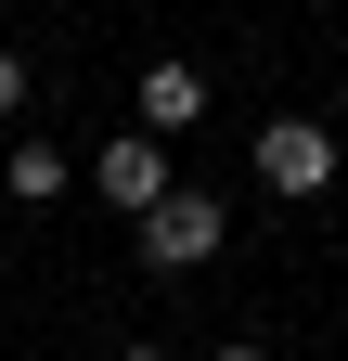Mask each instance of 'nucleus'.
Here are the masks:
<instances>
[{
  "label": "nucleus",
  "instance_id": "nucleus-1",
  "mask_svg": "<svg viewBox=\"0 0 348 361\" xmlns=\"http://www.w3.org/2000/svg\"><path fill=\"white\" fill-rule=\"evenodd\" d=\"M220 245H232V207H220V194H194V180H181V194H168V207L142 219V271H155V284H181V271H206Z\"/></svg>",
  "mask_w": 348,
  "mask_h": 361
},
{
  "label": "nucleus",
  "instance_id": "nucleus-4",
  "mask_svg": "<svg viewBox=\"0 0 348 361\" xmlns=\"http://www.w3.org/2000/svg\"><path fill=\"white\" fill-rule=\"evenodd\" d=\"M129 104H142L155 142H181V129L206 116V78H194V65H142V90H129Z\"/></svg>",
  "mask_w": 348,
  "mask_h": 361
},
{
  "label": "nucleus",
  "instance_id": "nucleus-7",
  "mask_svg": "<svg viewBox=\"0 0 348 361\" xmlns=\"http://www.w3.org/2000/svg\"><path fill=\"white\" fill-rule=\"evenodd\" d=\"M206 361H271V348H258V336H220V348H206Z\"/></svg>",
  "mask_w": 348,
  "mask_h": 361
},
{
  "label": "nucleus",
  "instance_id": "nucleus-6",
  "mask_svg": "<svg viewBox=\"0 0 348 361\" xmlns=\"http://www.w3.org/2000/svg\"><path fill=\"white\" fill-rule=\"evenodd\" d=\"M26 104H39V78H26V52H13V39H0V129H13Z\"/></svg>",
  "mask_w": 348,
  "mask_h": 361
},
{
  "label": "nucleus",
  "instance_id": "nucleus-2",
  "mask_svg": "<svg viewBox=\"0 0 348 361\" xmlns=\"http://www.w3.org/2000/svg\"><path fill=\"white\" fill-rule=\"evenodd\" d=\"M323 180H335V129H323V116H271V129H258V194L310 207Z\"/></svg>",
  "mask_w": 348,
  "mask_h": 361
},
{
  "label": "nucleus",
  "instance_id": "nucleus-5",
  "mask_svg": "<svg viewBox=\"0 0 348 361\" xmlns=\"http://www.w3.org/2000/svg\"><path fill=\"white\" fill-rule=\"evenodd\" d=\"M0 180H13V207H65V142H13V155H0Z\"/></svg>",
  "mask_w": 348,
  "mask_h": 361
},
{
  "label": "nucleus",
  "instance_id": "nucleus-8",
  "mask_svg": "<svg viewBox=\"0 0 348 361\" xmlns=\"http://www.w3.org/2000/svg\"><path fill=\"white\" fill-rule=\"evenodd\" d=\"M116 361H168V348H116Z\"/></svg>",
  "mask_w": 348,
  "mask_h": 361
},
{
  "label": "nucleus",
  "instance_id": "nucleus-3",
  "mask_svg": "<svg viewBox=\"0 0 348 361\" xmlns=\"http://www.w3.org/2000/svg\"><path fill=\"white\" fill-rule=\"evenodd\" d=\"M91 194H104V207H129V233H142V219L181 194V180H168V142H155V129H116V142L91 155Z\"/></svg>",
  "mask_w": 348,
  "mask_h": 361
}]
</instances>
